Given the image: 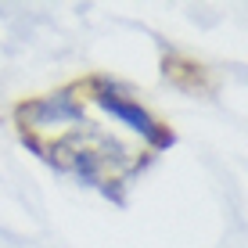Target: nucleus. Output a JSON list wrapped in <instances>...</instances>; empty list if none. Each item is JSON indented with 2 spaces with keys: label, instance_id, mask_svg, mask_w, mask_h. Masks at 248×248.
Returning <instances> with one entry per match:
<instances>
[{
  "label": "nucleus",
  "instance_id": "f257e3e1",
  "mask_svg": "<svg viewBox=\"0 0 248 248\" xmlns=\"http://www.w3.org/2000/svg\"><path fill=\"white\" fill-rule=\"evenodd\" d=\"M93 105L105 108V112L112 115V119H119L123 126H130L133 133H140L151 148H169V144H173V133H169L166 126L148 112V108L137 105V101H130V97H123L119 90L97 87V90H93Z\"/></svg>",
  "mask_w": 248,
  "mask_h": 248
}]
</instances>
